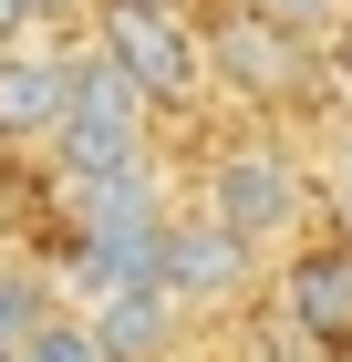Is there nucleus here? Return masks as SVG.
I'll list each match as a JSON object with an SVG mask.
<instances>
[{"mask_svg":"<svg viewBox=\"0 0 352 362\" xmlns=\"http://www.w3.org/2000/svg\"><path fill=\"white\" fill-rule=\"evenodd\" d=\"M145 93L114 73L104 52H73V114L52 135V176H114V166H145Z\"/></svg>","mask_w":352,"mask_h":362,"instance_id":"nucleus-1","label":"nucleus"},{"mask_svg":"<svg viewBox=\"0 0 352 362\" xmlns=\"http://www.w3.org/2000/svg\"><path fill=\"white\" fill-rule=\"evenodd\" d=\"M300 207H311V187H300V166L270 156V145H228L208 166V218L228 228V238H249V249L300 238Z\"/></svg>","mask_w":352,"mask_h":362,"instance_id":"nucleus-2","label":"nucleus"},{"mask_svg":"<svg viewBox=\"0 0 352 362\" xmlns=\"http://www.w3.org/2000/svg\"><path fill=\"white\" fill-rule=\"evenodd\" d=\"M93 52H104L114 73L145 93V104H187V93L208 83V42H197L176 11H104Z\"/></svg>","mask_w":352,"mask_h":362,"instance_id":"nucleus-3","label":"nucleus"},{"mask_svg":"<svg viewBox=\"0 0 352 362\" xmlns=\"http://www.w3.org/2000/svg\"><path fill=\"white\" fill-rule=\"evenodd\" d=\"M197 42H208V73H217L228 93H249V104H290L300 73H311V42H300V31H280L270 11H249V0H228Z\"/></svg>","mask_w":352,"mask_h":362,"instance_id":"nucleus-4","label":"nucleus"},{"mask_svg":"<svg viewBox=\"0 0 352 362\" xmlns=\"http://www.w3.org/2000/svg\"><path fill=\"white\" fill-rule=\"evenodd\" d=\"M249 279H259V249H249V238H228L208 207L166 228V269H156V290H166L176 310H228V300H249Z\"/></svg>","mask_w":352,"mask_h":362,"instance_id":"nucleus-5","label":"nucleus"},{"mask_svg":"<svg viewBox=\"0 0 352 362\" xmlns=\"http://www.w3.org/2000/svg\"><path fill=\"white\" fill-rule=\"evenodd\" d=\"M73 114V52L62 42H11L0 52V145H52Z\"/></svg>","mask_w":352,"mask_h":362,"instance_id":"nucleus-6","label":"nucleus"},{"mask_svg":"<svg viewBox=\"0 0 352 362\" xmlns=\"http://www.w3.org/2000/svg\"><path fill=\"white\" fill-rule=\"evenodd\" d=\"M62 207H73V238H104V228H166V176L156 156L145 166H114V176H62Z\"/></svg>","mask_w":352,"mask_h":362,"instance_id":"nucleus-7","label":"nucleus"},{"mask_svg":"<svg viewBox=\"0 0 352 362\" xmlns=\"http://www.w3.org/2000/svg\"><path fill=\"white\" fill-rule=\"evenodd\" d=\"M280 321H290L300 341H331V332H352V249H311V259H290V279H280Z\"/></svg>","mask_w":352,"mask_h":362,"instance_id":"nucleus-8","label":"nucleus"},{"mask_svg":"<svg viewBox=\"0 0 352 362\" xmlns=\"http://www.w3.org/2000/svg\"><path fill=\"white\" fill-rule=\"evenodd\" d=\"M83 321H93V341H104L114 362H156L166 341H176V321H187V310L166 300V290H104Z\"/></svg>","mask_w":352,"mask_h":362,"instance_id":"nucleus-9","label":"nucleus"},{"mask_svg":"<svg viewBox=\"0 0 352 362\" xmlns=\"http://www.w3.org/2000/svg\"><path fill=\"white\" fill-rule=\"evenodd\" d=\"M42 321H62V310H52V279H42V269H11V259H0V341L21 352Z\"/></svg>","mask_w":352,"mask_h":362,"instance_id":"nucleus-10","label":"nucleus"},{"mask_svg":"<svg viewBox=\"0 0 352 362\" xmlns=\"http://www.w3.org/2000/svg\"><path fill=\"white\" fill-rule=\"evenodd\" d=\"M21 362H114V352L93 341V321H83V310H62V321H42V332L21 341Z\"/></svg>","mask_w":352,"mask_h":362,"instance_id":"nucleus-11","label":"nucleus"},{"mask_svg":"<svg viewBox=\"0 0 352 362\" xmlns=\"http://www.w3.org/2000/svg\"><path fill=\"white\" fill-rule=\"evenodd\" d=\"M249 11H270L280 31H300V42H311V31H331V21H342L352 0H249Z\"/></svg>","mask_w":352,"mask_h":362,"instance_id":"nucleus-12","label":"nucleus"},{"mask_svg":"<svg viewBox=\"0 0 352 362\" xmlns=\"http://www.w3.org/2000/svg\"><path fill=\"white\" fill-rule=\"evenodd\" d=\"M31 21H42L31 0H0V52H11V42H31Z\"/></svg>","mask_w":352,"mask_h":362,"instance_id":"nucleus-13","label":"nucleus"},{"mask_svg":"<svg viewBox=\"0 0 352 362\" xmlns=\"http://www.w3.org/2000/svg\"><path fill=\"white\" fill-rule=\"evenodd\" d=\"M331 207H342V228H352V145H342V166H331Z\"/></svg>","mask_w":352,"mask_h":362,"instance_id":"nucleus-14","label":"nucleus"},{"mask_svg":"<svg viewBox=\"0 0 352 362\" xmlns=\"http://www.w3.org/2000/svg\"><path fill=\"white\" fill-rule=\"evenodd\" d=\"M104 11H176V0H104Z\"/></svg>","mask_w":352,"mask_h":362,"instance_id":"nucleus-15","label":"nucleus"},{"mask_svg":"<svg viewBox=\"0 0 352 362\" xmlns=\"http://www.w3.org/2000/svg\"><path fill=\"white\" fill-rule=\"evenodd\" d=\"M31 11H62V0H31Z\"/></svg>","mask_w":352,"mask_h":362,"instance_id":"nucleus-16","label":"nucleus"},{"mask_svg":"<svg viewBox=\"0 0 352 362\" xmlns=\"http://www.w3.org/2000/svg\"><path fill=\"white\" fill-rule=\"evenodd\" d=\"M0 362H21V352H11V341H0Z\"/></svg>","mask_w":352,"mask_h":362,"instance_id":"nucleus-17","label":"nucleus"}]
</instances>
